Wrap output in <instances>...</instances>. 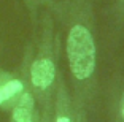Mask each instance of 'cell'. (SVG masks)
<instances>
[{"label":"cell","mask_w":124,"mask_h":122,"mask_svg":"<svg viewBox=\"0 0 124 122\" xmlns=\"http://www.w3.org/2000/svg\"><path fill=\"white\" fill-rule=\"evenodd\" d=\"M67 59L77 79H88L95 68V44L84 25H73L67 36Z\"/></svg>","instance_id":"cell-1"},{"label":"cell","mask_w":124,"mask_h":122,"mask_svg":"<svg viewBox=\"0 0 124 122\" xmlns=\"http://www.w3.org/2000/svg\"><path fill=\"white\" fill-rule=\"evenodd\" d=\"M21 90H22V83L19 79H11L8 83H5L3 86H0V105L11 100Z\"/></svg>","instance_id":"cell-4"},{"label":"cell","mask_w":124,"mask_h":122,"mask_svg":"<svg viewBox=\"0 0 124 122\" xmlns=\"http://www.w3.org/2000/svg\"><path fill=\"white\" fill-rule=\"evenodd\" d=\"M32 111H33V98L30 93H24L19 103L16 105L13 111V121L15 122H29L32 121Z\"/></svg>","instance_id":"cell-3"},{"label":"cell","mask_w":124,"mask_h":122,"mask_svg":"<svg viewBox=\"0 0 124 122\" xmlns=\"http://www.w3.org/2000/svg\"><path fill=\"white\" fill-rule=\"evenodd\" d=\"M56 122H72V119H70L69 116H59Z\"/></svg>","instance_id":"cell-5"},{"label":"cell","mask_w":124,"mask_h":122,"mask_svg":"<svg viewBox=\"0 0 124 122\" xmlns=\"http://www.w3.org/2000/svg\"><path fill=\"white\" fill-rule=\"evenodd\" d=\"M29 122H33V121H29Z\"/></svg>","instance_id":"cell-7"},{"label":"cell","mask_w":124,"mask_h":122,"mask_svg":"<svg viewBox=\"0 0 124 122\" xmlns=\"http://www.w3.org/2000/svg\"><path fill=\"white\" fill-rule=\"evenodd\" d=\"M121 114L124 117V95H123V100H121Z\"/></svg>","instance_id":"cell-6"},{"label":"cell","mask_w":124,"mask_h":122,"mask_svg":"<svg viewBox=\"0 0 124 122\" xmlns=\"http://www.w3.org/2000/svg\"><path fill=\"white\" fill-rule=\"evenodd\" d=\"M54 76H56V68L53 60L38 59L32 64L30 78H32V84L37 89H48L54 81Z\"/></svg>","instance_id":"cell-2"}]
</instances>
